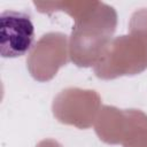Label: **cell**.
I'll use <instances>...</instances> for the list:
<instances>
[{
  "label": "cell",
  "mask_w": 147,
  "mask_h": 147,
  "mask_svg": "<svg viewBox=\"0 0 147 147\" xmlns=\"http://www.w3.org/2000/svg\"><path fill=\"white\" fill-rule=\"evenodd\" d=\"M34 41V25L30 15L16 10H3L0 15V54L18 57L28 53Z\"/></svg>",
  "instance_id": "obj_1"
}]
</instances>
